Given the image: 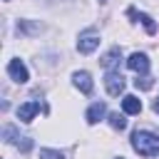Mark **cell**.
I'll return each instance as SVG.
<instances>
[{
  "mask_svg": "<svg viewBox=\"0 0 159 159\" xmlns=\"http://www.w3.org/2000/svg\"><path fill=\"white\" fill-rule=\"evenodd\" d=\"M132 149L142 157H157L159 154V137L147 129H137L132 134Z\"/></svg>",
  "mask_w": 159,
  "mask_h": 159,
  "instance_id": "obj_1",
  "label": "cell"
},
{
  "mask_svg": "<svg viewBox=\"0 0 159 159\" xmlns=\"http://www.w3.org/2000/svg\"><path fill=\"white\" fill-rule=\"evenodd\" d=\"M97 47H99V32H97V30H84V32H80L77 50H80L82 55H89V52H94Z\"/></svg>",
  "mask_w": 159,
  "mask_h": 159,
  "instance_id": "obj_2",
  "label": "cell"
},
{
  "mask_svg": "<svg viewBox=\"0 0 159 159\" xmlns=\"http://www.w3.org/2000/svg\"><path fill=\"white\" fill-rule=\"evenodd\" d=\"M7 75H10V80L17 82V84H25V82L30 80V72H27V67H25L22 60H10V62H7Z\"/></svg>",
  "mask_w": 159,
  "mask_h": 159,
  "instance_id": "obj_3",
  "label": "cell"
},
{
  "mask_svg": "<svg viewBox=\"0 0 159 159\" xmlns=\"http://www.w3.org/2000/svg\"><path fill=\"white\" fill-rule=\"evenodd\" d=\"M104 87H107V92H109L112 97H119L122 89H124V77H122L117 70H112V72H107V77H104Z\"/></svg>",
  "mask_w": 159,
  "mask_h": 159,
  "instance_id": "obj_4",
  "label": "cell"
},
{
  "mask_svg": "<svg viewBox=\"0 0 159 159\" xmlns=\"http://www.w3.org/2000/svg\"><path fill=\"white\" fill-rule=\"evenodd\" d=\"M127 67H129L132 72H137V75H147V72H149V57H147L144 52H134V55H129Z\"/></svg>",
  "mask_w": 159,
  "mask_h": 159,
  "instance_id": "obj_5",
  "label": "cell"
},
{
  "mask_svg": "<svg viewBox=\"0 0 159 159\" xmlns=\"http://www.w3.org/2000/svg\"><path fill=\"white\" fill-rule=\"evenodd\" d=\"M127 15H129L134 22H142V25H144V30H147L149 35H157V25H154V20H152L147 12H139V10L129 7V10H127Z\"/></svg>",
  "mask_w": 159,
  "mask_h": 159,
  "instance_id": "obj_6",
  "label": "cell"
},
{
  "mask_svg": "<svg viewBox=\"0 0 159 159\" xmlns=\"http://www.w3.org/2000/svg\"><path fill=\"white\" fill-rule=\"evenodd\" d=\"M37 112H40V102H25V104L17 107V119L20 122H32Z\"/></svg>",
  "mask_w": 159,
  "mask_h": 159,
  "instance_id": "obj_7",
  "label": "cell"
},
{
  "mask_svg": "<svg viewBox=\"0 0 159 159\" xmlns=\"http://www.w3.org/2000/svg\"><path fill=\"white\" fill-rule=\"evenodd\" d=\"M72 82H75V87L80 89V92H84V94H89L92 92V77H89V72H75L72 75Z\"/></svg>",
  "mask_w": 159,
  "mask_h": 159,
  "instance_id": "obj_8",
  "label": "cell"
},
{
  "mask_svg": "<svg viewBox=\"0 0 159 159\" xmlns=\"http://www.w3.org/2000/svg\"><path fill=\"white\" fill-rule=\"evenodd\" d=\"M104 114H107V107H104V102H94V104L87 109L84 119H87V124H97V122H99Z\"/></svg>",
  "mask_w": 159,
  "mask_h": 159,
  "instance_id": "obj_9",
  "label": "cell"
},
{
  "mask_svg": "<svg viewBox=\"0 0 159 159\" xmlns=\"http://www.w3.org/2000/svg\"><path fill=\"white\" fill-rule=\"evenodd\" d=\"M119 60H122V50H119V47H112V50L102 57V67H104L107 72H112V70L119 65Z\"/></svg>",
  "mask_w": 159,
  "mask_h": 159,
  "instance_id": "obj_10",
  "label": "cell"
},
{
  "mask_svg": "<svg viewBox=\"0 0 159 159\" xmlns=\"http://www.w3.org/2000/svg\"><path fill=\"white\" fill-rule=\"evenodd\" d=\"M122 109H124V114H139L142 112V99L134 97V94H127L122 99Z\"/></svg>",
  "mask_w": 159,
  "mask_h": 159,
  "instance_id": "obj_11",
  "label": "cell"
},
{
  "mask_svg": "<svg viewBox=\"0 0 159 159\" xmlns=\"http://www.w3.org/2000/svg\"><path fill=\"white\" fill-rule=\"evenodd\" d=\"M17 30L25 32V35H37V32H42V25L40 22H30V20H20L17 22Z\"/></svg>",
  "mask_w": 159,
  "mask_h": 159,
  "instance_id": "obj_12",
  "label": "cell"
},
{
  "mask_svg": "<svg viewBox=\"0 0 159 159\" xmlns=\"http://www.w3.org/2000/svg\"><path fill=\"white\" fill-rule=\"evenodd\" d=\"M2 139H5L7 144H15V147H17V142H20L22 137L17 134V129H15L12 124H5V127H2Z\"/></svg>",
  "mask_w": 159,
  "mask_h": 159,
  "instance_id": "obj_13",
  "label": "cell"
},
{
  "mask_svg": "<svg viewBox=\"0 0 159 159\" xmlns=\"http://www.w3.org/2000/svg\"><path fill=\"white\" fill-rule=\"evenodd\" d=\"M109 124H112L114 129H119V132H122V129L127 127V119H124V114H119V112H112V114H109Z\"/></svg>",
  "mask_w": 159,
  "mask_h": 159,
  "instance_id": "obj_14",
  "label": "cell"
},
{
  "mask_svg": "<svg viewBox=\"0 0 159 159\" xmlns=\"http://www.w3.org/2000/svg\"><path fill=\"white\" fill-rule=\"evenodd\" d=\"M40 159H65V154L57 149H40Z\"/></svg>",
  "mask_w": 159,
  "mask_h": 159,
  "instance_id": "obj_15",
  "label": "cell"
},
{
  "mask_svg": "<svg viewBox=\"0 0 159 159\" xmlns=\"http://www.w3.org/2000/svg\"><path fill=\"white\" fill-rule=\"evenodd\" d=\"M134 84H137L139 89H149V87L154 84V80H152L149 75H142V77H137V80H134Z\"/></svg>",
  "mask_w": 159,
  "mask_h": 159,
  "instance_id": "obj_16",
  "label": "cell"
},
{
  "mask_svg": "<svg viewBox=\"0 0 159 159\" xmlns=\"http://www.w3.org/2000/svg\"><path fill=\"white\" fill-rule=\"evenodd\" d=\"M154 112H157V114H159V97H157V99H154Z\"/></svg>",
  "mask_w": 159,
  "mask_h": 159,
  "instance_id": "obj_17",
  "label": "cell"
},
{
  "mask_svg": "<svg viewBox=\"0 0 159 159\" xmlns=\"http://www.w3.org/2000/svg\"><path fill=\"white\" fill-rule=\"evenodd\" d=\"M99 2H107V0H99Z\"/></svg>",
  "mask_w": 159,
  "mask_h": 159,
  "instance_id": "obj_18",
  "label": "cell"
},
{
  "mask_svg": "<svg viewBox=\"0 0 159 159\" xmlns=\"http://www.w3.org/2000/svg\"><path fill=\"white\" fill-rule=\"evenodd\" d=\"M119 159H122V157H119Z\"/></svg>",
  "mask_w": 159,
  "mask_h": 159,
  "instance_id": "obj_19",
  "label": "cell"
}]
</instances>
